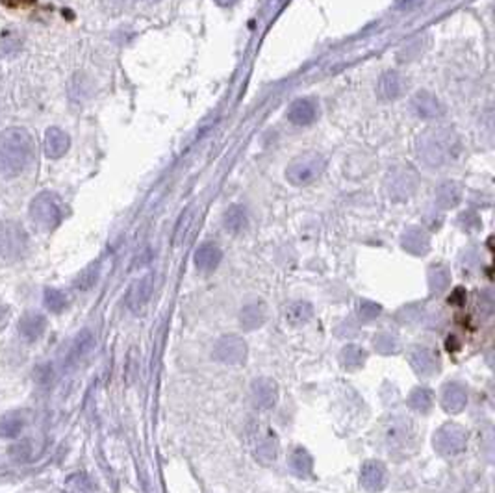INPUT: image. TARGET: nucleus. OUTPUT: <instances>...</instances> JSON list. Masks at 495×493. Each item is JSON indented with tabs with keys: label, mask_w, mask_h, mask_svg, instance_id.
Here are the masks:
<instances>
[{
	"label": "nucleus",
	"mask_w": 495,
	"mask_h": 493,
	"mask_svg": "<svg viewBox=\"0 0 495 493\" xmlns=\"http://www.w3.org/2000/svg\"><path fill=\"white\" fill-rule=\"evenodd\" d=\"M36 158V141L26 128L13 127L0 134V175L15 178L26 171Z\"/></svg>",
	"instance_id": "f257e3e1"
},
{
	"label": "nucleus",
	"mask_w": 495,
	"mask_h": 493,
	"mask_svg": "<svg viewBox=\"0 0 495 493\" xmlns=\"http://www.w3.org/2000/svg\"><path fill=\"white\" fill-rule=\"evenodd\" d=\"M460 152L457 134L449 128H434L419 138L418 154L425 165L441 167L451 163Z\"/></svg>",
	"instance_id": "f03ea898"
},
{
	"label": "nucleus",
	"mask_w": 495,
	"mask_h": 493,
	"mask_svg": "<svg viewBox=\"0 0 495 493\" xmlns=\"http://www.w3.org/2000/svg\"><path fill=\"white\" fill-rule=\"evenodd\" d=\"M30 219L39 230H54L65 216V208L63 202L56 193L52 191H43V193L36 195L30 202L28 208Z\"/></svg>",
	"instance_id": "7ed1b4c3"
},
{
	"label": "nucleus",
	"mask_w": 495,
	"mask_h": 493,
	"mask_svg": "<svg viewBox=\"0 0 495 493\" xmlns=\"http://www.w3.org/2000/svg\"><path fill=\"white\" fill-rule=\"evenodd\" d=\"M30 239L26 230L15 221H8L0 227V260L19 261L28 254Z\"/></svg>",
	"instance_id": "20e7f679"
},
{
	"label": "nucleus",
	"mask_w": 495,
	"mask_h": 493,
	"mask_svg": "<svg viewBox=\"0 0 495 493\" xmlns=\"http://www.w3.org/2000/svg\"><path fill=\"white\" fill-rule=\"evenodd\" d=\"M327 160L317 152H306L297 156L295 160L286 167L288 182L293 186H308L325 172Z\"/></svg>",
	"instance_id": "39448f33"
},
{
	"label": "nucleus",
	"mask_w": 495,
	"mask_h": 493,
	"mask_svg": "<svg viewBox=\"0 0 495 493\" xmlns=\"http://www.w3.org/2000/svg\"><path fill=\"white\" fill-rule=\"evenodd\" d=\"M382 438L386 442V447L391 451H407L412 449L416 442V427L408 417L393 416L384 423L382 427Z\"/></svg>",
	"instance_id": "423d86ee"
},
{
	"label": "nucleus",
	"mask_w": 495,
	"mask_h": 493,
	"mask_svg": "<svg viewBox=\"0 0 495 493\" xmlns=\"http://www.w3.org/2000/svg\"><path fill=\"white\" fill-rule=\"evenodd\" d=\"M468 444V433L466 428L457 423H446L434 433L432 445L438 455L441 456H457L466 449Z\"/></svg>",
	"instance_id": "0eeeda50"
},
{
	"label": "nucleus",
	"mask_w": 495,
	"mask_h": 493,
	"mask_svg": "<svg viewBox=\"0 0 495 493\" xmlns=\"http://www.w3.org/2000/svg\"><path fill=\"white\" fill-rule=\"evenodd\" d=\"M214 356L223 364L239 366L247 358V344L239 336H223L215 344Z\"/></svg>",
	"instance_id": "6e6552de"
},
{
	"label": "nucleus",
	"mask_w": 495,
	"mask_h": 493,
	"mask_svg": "<svg viewBox=\"0 0 495 493\" xmlns=\"http://www.w3.org/2000/svg\"><path fill=\"white\" fill-rule=\"evenodd\" d=\"M251 394H253L254 405L260 410H271L278 403V386L273 378H256L251 386Z\"/></svg>",
	"instance_id": "1a4fd4ad"
},
{
	"label": "nucleus",
	"mask_w": 495,
	"mask_h": 493,
	"mask_svg": "<svg viewBox=\"0 0 495 493\" xmlns=\"http://www.w3.org/2000/svg\"><path fill=\"white\" fill-rule=\"evenodd\" d=\"M360 484L369 493H379L388 484V471L382 462L368 460L360 469Z\"/></svg>",
	"instance_id": "9d476101"
},
{
	"label": "nucleus",
	"mask_w": 495,
	"mask_h": 493,
	"mask_svg": "<svg viewBox=\"0 0 495 493\" xmlns=\"http://www.w3.org/2000/svg\"><path fill=\"white\" fill-rule=\"evenodd\" d=\"M410 366L419 377H432L440 369V356L429 347H416L410 353Z\"/></svg>",
	"instance_id": "9b49d317"
},
{
	"label": "nucleus",
	"mask_w": 495,
	"mask_h": 493,
	"mask_svg": "<svg viewBox=\"0 0 495 493\" xmlns=\"http://www.w3.org/2000/svg\"><path fill=\"white\" fill-rule=\"evenodd\" d=\"M47 330V317L39 312H24L19 319V336L26 344H36L38 339L43 338Z\"/></svg>",
	"instance_id": "f8f14e48"
},
{
	"label": "nucleus",
	"mask_w": 495,
	"mask_h": 493,
	"mask_svg": "<svg viewBox=\"0 0 495 493\" xmlns=\"http://www.w3.org/2000/svg\"><path fill=\"white\" fill-rule=\"evenodd\" d=\"M416 175L407 167H395L388 177V188L390 195L395 199H404L408 195L414 193L416 189Z\"/></svg>",
	"instance_id": "ddd939ff"
},
{
	"label": "nucleus",
	"mask_w": 495,
	"mask_h": 493,
	"mask_svg": "<svg viewBox=\"0 0 495 493\" xmlns=\"http://www.w3.org/2000/svg\"><path fill=\"white\" fill-rule=\"evenodd\" d=\"M253 451L256 460H260L262 464H271L276 460V453H278V439H276L275 433L271 430H260L254 434L253 442Z\"/></svg>",
	"instance_id": "4468645a"
},
{
	"label": "nucleus",
	"mask_w": 495,
	"mask_h": 493,
	"mask_svg": "<svg viewBox=\"0 0 495 493\" xmlns=\"http://www.w3.org/2000/svg\"><path fill=\"white\" fill-rule=\"evenodd\" d=\"M414 113L421 119H438L443 115V106L430 91H418L412 99Z\"/></svg>",
	"instance_id": "2eb2a0df"
},
{
	"label": "nucleus",
	"mask_w": 495,
	"mask_h": 493,
	"mask_svg": "<svg viewBox=\"0 0 495 493\" xmlns=\"http://www.w3.org/2000/svg\"><path fill=\"white\" fill-rule=\"evenodd\" d=\"M152 286H155V277L147 275V277L139 278L132 284V288L128 289L127 305L132 312H139L147 302H149L150 295H152Z\"/></svg>",
	"instance_id": "dca6fc26"
},
{
	"label": "nucleus",
	"mask_w": 495,
	"mask_h": 493,
	"mask_svg": "<svg viewBox=\"0 0 495 493\" xmlns=\"http://www.w3.org/2000/svg\"><path fill=\"white\" fill-rule=\"evenodd\" d=\"M317 113H320V110H317V104H315L314 100L299 99L290 106L288 121L297 124V127H308V124H312L317 119Z\"/></svg>",
	"instance_id": "f3484780"
},
{
	"label": "nucleus",
	"mask_w": 495,
	"mask_h": 493,
	"mask_svg": "<svg viewBox=\"0 0 495 493\" xmlns=\"http://www.w3.org/2000/svg\"><path fill=\"white\" fill-rule=\"evenodd\" d=\"M71 147V139L67 136V132H63L61 128L50 127L47 132H45L43 138V149L45 154L56 160V158H61L65 154L67 150Z\"/></svg>",
	"instance_id": "a211bd4d"
},
{
	"label": "nucleus",
	"mask_w": 495,
	"mask_h": 493,
	"mask_svg": "<svg viewBox=\"0 0 495 493\" xmlns=\"http://www.w3.org/2000/svg\"><path fill=\"white\" fill-rule=\"evenodd\" d=\"M468 405V391L462 384L449 382L443 388L441 395V406L447 414H460Z\"/></svg>",
	"instance_id": "6ab92c4d"
},
{
	"label": "nucleus",
	"mask_w": 495,
	"mask_h": 493,
	"mask_svg": "<svg viewBox=\"0 0 495 493\" xmlns=\"http://www.w3.org/2000/svg\"><path fill=\"white\" fill-rule=\"evenodd\" d=\"M198 208L197 204H189L186 210L182 211V216L178 217V223L175 227V234H173V245L175 247H182L187 243V239L191 236L193 228L197 225Z\"/></svg>",
	"instance_id": "aec40b11"
},
{
	"label": "nucleus",
	"mask_w": 495,
	"mask_h": 493,
	"mask_svg": "<svg viewBox=\"0 0 495 493\" xmlns=\"http://www.w3.org/2000/svg\"><path fill=\"white\" fill-rule=\"evenodd\" d=\"M407 82L397 71H386L379 78V93L382 99L395 100L404 93Z\"/></svg>",
	"instance_id": "412c9836"
},
{
	"label": "nucleus",
	"mask_w": 495,
	"mask_h": 493,
	"mask_svg": "<svg viewBox=\"0 0 495 493\" xmlns=\"http://www.w3.org/2000/svg\"><path fill=\"white\" fill-rule=\"evenodd\" d=\"M401 245L402 249L414 256L427 254L430 249L429 236H427L421 228H416V227L404 230V234H402L401 238Z\"/></svg>",
	"instance_id": "4be33fe9"
},
{
	"label": "nucleus",
	"mask_w": 495,
	"mask_h": 493,
	"mask_svg": "<svg viewBox=\"0 0 495 493\" xmlns=\"http://www.w3.org/2000/svg\"><path fill=\"white\" fill-rule=\"evenodd\" d=\"M223 260V252L215 243H203L195 252V266L204 273L214 271Z\"/></svg>",
	"instance_id": "5701e85b"
},
{
	"label": "nucleus",
	"mask_w": 495,
	"mask_h": 493,
	"mask_svg": "<svg viewBox=\"0 0 495 493\" xmlns=\"http://www.w3.org/2000/svg\"><path fill=\"white\" fill-rule=\"evenodd\" d=\"M265 319H267V308L264 302H251L243 306L239 312V325L245 330H256L264 325Z\"/></svg>",
	"instance_id": "b1692460"
},
{
	"label": "nucleus",
	"mask_w": 495,
	"mask_h": 493,
	"mask_svg": "<svg viewBox=\"0 0 495 493\" xmlns=\"http://www.w3.org/2000/svg\"><path fill=\"white\" fill-rule=\"evenodd\" d=\"M434 197L436 204L443 208V210H449V208H455V206L460 204V200H462V189L455 182H443L436 188Z\"/></svg>",
	"instance_id": "393cba45"
},
{
	"label": "nucleus",
	"mask_w": 495,
	"mask_h": 493,
	"mask_svg": "<svg viewBox=\"0 0 495 493\" xmlns=\"http://www.w3.org/2000/svg\"><path fill=\"white\" fill-rule=\"evenodd\" d=\"M314 316V308L306 300H295L284 310V319L292 327H301L304 323H308Z\"/></svg>",
	"instance_id": "a878e982"
},
{
	"label": "nucleus",
	"mask_w": 495,
	"mask_h": 493,
	"mask_svg": "<svg viewBox=\"0 0 495 493\" xmlns=\"http://www.w3.org/2000/svg\"><path fill=\"white\" fill-rule=\"evenodd\" d=\"M290 469L301 478H306L312 475L314 460H312V456H310V453L304 447H295L292 451V455H290Z\"/></svg>",
	"instance_id": "bb28decb"
},
{
	"label": "nucleus",
	"mask_w": 495,
	"mask_h": 493,
	"mask_svg": "<svg viewBox=\"0 0 495 493\" xmlns=\"http://www.w3.org/2000/svg\"><path fill=\"white\" fill-rule=\"evenodd\" d=\"M93 344H95L93 334L89 332V330H82V332L78 334L77 338H74V341H72L69 356H67V366H74V364H78V362L82 360L84 356L93 349Z\"/></svg>",
	"instance_id": "cd10ccee"
},
{
	"label": "nucleus",
	"mask_w": 495,
	"mask_h": 493,
	"mask_svg": "<svg viewBox=\"0 0 495 493\" xmlns=\"http://www.w3.org/2000/svg\"><path fill=\"white\" fill-rule=\"evenodd\" d=\"M366 360H368V353H366V349L360 347V345L349 344L345 345L340 353V364L345 367V369H349V371L360 369V367L366 364Z\"/></svg>",
	"instance_id": "c85d7f7f"
},
{
	"label": "nucleus",
	"mask_w": 495,
	"mask_h": 493,
	"mask_svg": "<svg viewBox=\"0 0 495 493\" xmlns=\"http://www.w3.org/2000/svg\"><path fill=\"white\" fill-rule=\"evenodd\" d=\"M22 428H24V419H22L19 412H10V414H4V416L0 417V438H19Z\"/></svg>",
	"instance_id": "c756f323"
},
{
	"label": "nucleus",
	"mask_w": 495,
	"mask_h": 493,
	"mask_svg": "<svg viewBox=\"0 0 495 493\" xmlns=\"http://www.w3.org/2000/svg\"><path fill=\"white\" fill-rule=\"evenodd\" d=\"M223 225H225V228L228 230V232L232 234L242 232L243 228L247 227V210H245V206L242 204L230 206V208L225 211Z\"/></svg>",
	"instance_id": "7c9ffc66"
},
{
	"label": "nucleus",
	"mask_w": 495,
	"mask_h": 493,
	"mask_svg": "<svg viewBox=\"0 0 495 493\" xmlns=\"http://www.w3.org/2000/svg\"><path fill=\"white\" fill-rule=\"evenodd\" d=\"M434 405V391L430 388H416L408 395V406L419 414H427Z\"/></svg>",
	"instance_id": "2f4dec72"
},
{
	"label": "nucleus",
	"mask_w": 495,
	"mask_h": 493,
	"mask_svg": "<svg viewBox=\"0 0 495 493\" xmlns=\"http://www.w3.org/2000/svg\"><path fill=\"white\" fill-rule=\"evenodd\" d=\"M43 305L50 314H61L67 308V305H69V300H67V295L60 291V289L45 288Z\"/></svg>",
	"instance_id": "473e14b6"
},
{
	"label": "nucleus",
	"mask_w": 495,
	"mask_h": 493,
	"mask_svg": "<svg viewBox=\"0 0 495 493\" xmlns=\"http://www.w3.org/2000/svg\"><path fill=\"white\" fill-rule=\"evenodd\" d=\"M99 277H100V264L99 261H95V264L88 266L82 273H80V275H78L77 280H74V288L80 289V291H89V289L93 288L95 284L99 282Z\"/></svg>",
	"instance_id": "72a5a7b5"
},
{
	"label": "nucleus",
	"mask_w": 495,
	"mask_h": 493,
	"mask_svg": "<svg viewBox=\"0 0 495 493\" xmlns=\"http://www.w3.org/2000/svg\"><path fill=\"white\" fill-rule=\"evenodd\" d=\"M429 284H430V289H432L434 293H441V291H446V289L449 288V284H451V275H449V271H447L446 267L434 266L429 273Z\"/></svg>",
	"instance_id": "f704fd0d"
},
{
	"label": "nucleus",
	"mask_w": 495,
	"mask_h": 493,
	"mask_svg": "<svg viewBox=\"0 0 495 493\" xmlns=\"http://www.w3.org/2000/svg\"><path fill=\"white\" fill-rule=\"evenodd\" d=\"M373 345L380 355H397L401 350V345H399L395 336H391L388 332L377 334L373 338Z\"/></svg>",
	"instance_id": "c9c22d12"
},
{
	"label": "nucleus",
	"mask_w": 495,
	"mask_h": 493,
	"mask_svg": "<svg viewBox=\"0 0 495 493\" xmlns=\"http://www.w3.org/2000/svg\"><path fill=\"white\" fill-rule=\"evenodd\" d=\"M8 455H10L11 460L24 464V462L32 458V444H30L28 439H19V442H15V444L8 449Z\"/></svg>",
	"instance_id": "e433bc0d"
},
{
	"label": "nucleus",
	"mask_w": 495,
	"mask_h": 493,
	"mask_svg": "<svg viewBox=\"0 0 495 493\" xmlns=\"http://www.w3.org/2000/svg\"><path fill=\"white\" fill-rule=\"evenodd\" d=\"M67 490L72 493H88L91 490V480L84 473H74L67 478Z\"/></svg>",
	"instance_id": "4c0bfd02"
},
{
	"label": "nucleus",
	"mask_w": 495,
	"mask_h": 493,
	"mask_svg": "<svg viewBox=\"0 0 495 493\" xmlns=\"http://www.w3.org/2000/svg\"><path fill=\"white\" fill-rule=\"evenodd\" d=\"M358 314H360V319H362V321H373V319H377V317L382 314V306L373 302V300L363 299L360 300Z\"/></svg>",
	"instance_id": "58836bf2"
},
{
	"label": "nucleus",
	"mask_w": 495,
	"mask_h": 493,
	"mask_svg": "<svg viewBox=\"0 0 495 493\" xmlns=\"http://www.w3.org/2000/svg\"><path fill=\"white\" fill-rule=\"evenodd\" d=\"M33 382L39 384V386H47V384L52 382L54 378V369H52V364H41L33 369L32 373Z\"/></svg>",
	"instance_id": "ea45409f"
},
{
	"label": "nucleus",
	"mask_w": 495,
	"mask_h": 493,
	"mask_svg": "<svg viewBox=\"0 0 495 493\" xmlns=\"http://www.w3.org/2000/svg\"><path fill=\"white\" fill-rule=\"evenodd\" d=\"M19 49H21V39L17 38L15 32H6L0 38V50L4 54H15Z\"/></svg>",
	"instance_id": "a19ab883"
},
{
	"label": "nucleus",
	"mask_w": 495,
	"mask_h": 493,
	"mask_svg": "<svg viewBox=\"0 0 495 493\" xmlns=\"http://www.w3.org/2000/svg\"><path fill=\"white\" fill-rule=\"evenodd\" d=\"M464 300H466V291L460 288L455 289L451 297H449V302H451V305H464Z\"/></svg>",
	"instance_id": "79ce46f5"
},
{
	"label": "nucleus",
	"mask_w": 495,
	"mask_h": 493,
	"mask_svg": "<svg viewBox=\"0 0 495 493\" xmlns=\"http://www.w3.org/2000/svg\"><path fill=\"white\" fill-rule=\"evenodd\" d=\"M8 321H10V308L4 302H0V328H4Z\"/></svg>",
	"instance_id": "37998d69"
},
{
	"label": "nucleus",
	"mask_w": 495,
	"mask_h": 493,
	"mask_svg": "<svg viewBox=\"0 0 495 493\" xmlns=\"http://www.w3.org/2000/svg\"><path fill=\"white\" fill-rule=\"evenodd\" d=\"M288 0H267V11L275 15V11H278L282 6L286 4Z\"/></svg>",
	"instance_id": "c03bdc74"
},
{
	"label": "nucleus",
	"mask_w": 495,
	"mask_h": 493,
	"mask_svg": "<svg viewBox=\"0 0 495 493\" xmlns=\"http://www.w3.org/2000/svg\"><path fill=\"white\" fill-rule=\"evenodd\" d=\"M215 4L223 6V8H228V6H234L237 2V0H214Z\"/></svg>",
	"instance_id": "a18cd8bd"
},
{
	"label": "nucleus",
	"mask_w": 495,
	"mask_h": 493,
	"mask_svg": "<svg viewBox=\"0 0 495 493\" xmlns=\"http://www.w3.org/2000/svg\"><path fill=\"white\" fill-rule=\"evenodd\" d=\"M143 2H158V0H143Z\"/></svg>",
	"instance_id": "49530a36"
}]
</instances>
